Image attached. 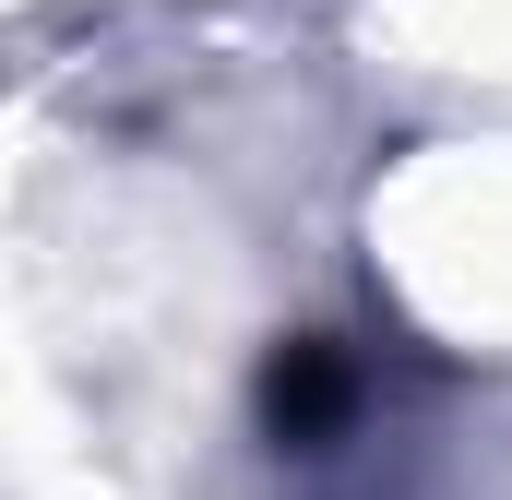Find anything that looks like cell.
Segmentation results:
<instances>
[{
  "label": "cell",
  "instance_id": "6da1fadb",
  "mask_svg": "<svg viewBox=\"0 0 512 500\" xmlns=\"http://www.w3.org/2000/svg\"><path fill=\"white\" fill-rule=\"evenodd\" d=\"M251 429L262 453L298 477V489H358L393 441V393H382V358L334 322H298L274 334L251 370Z\"/></svg>",
  "mask_w": 512,
  "mask_h": 500
}]
</instances>
